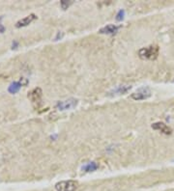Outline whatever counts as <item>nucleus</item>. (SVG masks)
<instances>
[{"instance_id": "obj_1", "label": "nucleus", "mask_w": 174, "mask_h": 191, "mask_svg": "<svg viewBox=\"0 0 174 191\" xmlns=\"http://www.w3.org/2000/svg\"><path fill=\"white\" fill-rule=\"evenodd\" d=\"M138 56L142 60H155L159 56V46L151 45L147 47H143L139 49Z\"/></svg>"}, {"instance_id": "obj_2", "label": "nucleus", "mask_w": 174, "mask_h": 191, "mask_svg": "<svg viewBox=\"0 0 174 191\" xmlns=\"http://www.w3.org/2000/svg\"><path fill=\"white\" fill-rule=\"evenodd\" d=\"M78 187V183L76 180H63L55 184L56 191H74Z\"/></svg>"}, {"instance_id": "obj_3", "label": "nucleus", "mask_w": 174, "mask_h": 191, "mask_svg": "<svg viewBox=\"0 0 174 191\" xmlns=\"http://www.w3.org/2000/svg\"><path fill=\"white\" fill-rule=\"evenodd\" d=\"M132 99L135 100H146L151 97V90L148 87H141L137 89L135 93L132 94Z\"/></svg>"}, {"instance_id": "obj_4", "label": "nucleus", "mask_w": 174, "mask_h": 191, "mask_svg": "<svg viewBox=\"0 0 174 191\" xmlns=\"http://www.w3.org/2000/svg\"><path fill=\"white\" fill-rule=\"evenodd\" d=\"M78 103V100L76 99H69L66 100H61L58 101L55 107L60 111H64V110H70L74 108Z\"/></svg>"}, {"instance_id": "obj_5", "label": "nucleus", "mask_w": 174, "mask_h": 191, "mask_svg": "<svg viewBox=\"0 0 174 191\" xmlns=\"http://www.w3.org/2000/svg\"><path fill=\"white\" fill-rule=\"evenodd\" d=\"M27 97L33 103H38V102L41 101L42 97H43V92L41 90V88H35V89L31 90L28 93Z\"/></svg>"}, {"instance_id": "obj_6", "label": "nucleus", "mask_w": 174, "mask_h": 191, "mask_svg": "<svg viewBox=\"0 0 174 191\" xmlns=\"http://www.w3.org/2000/svg\"><path fill=\"white\" fill-rule=\"evenodd\" d=\"M131 89H132L131 85H119V86H116L115 88H113L111 91H109L107 93V96L112 97L116 95H124Z\"/></svg>"}, {"instance_id": "obj_7", "label": "nucleus", "mask_w": 174, "mask_h": 191, "mask_svg": "<svg viewBox=\"0 0 174 191\" xmlns=\"http://www.w3.org/2000/svg\"><path fill=\"white\" fill-rule=\"evenodd\" d=\"M152 129H156V130H160L163 133H165L166 135L168 134H171L172 129H170L169 126H167L165 123H163V122H157V123H154L152 125Z\"/></svg>"}, {"instance_id": "obj_8", "label": "nucleus", "mask_w": 174, "mask_h": 191, "mask_svg": "<svg viewBox=\"0 0 174 191\" xmlns=\"http://www.w3.org/2000/svg\"><path fill=\"white\" fill-rule=\"evenodd\" d=\"M37 18V16L34 14H29V16L23 18L22 19H21V21H18L17 23H16V27L17 28H21V27H24V26H27L29 25L31 22H33L35 19Z\"/></svg>"}, {"instance_id": "obj_9", "label": "nucleus", "mask_w": 174, "mask_h": 191, "mask_svg": "<svg viewBox=\"0 0 174 191\" xmlns=\"http://www.w3.org/2000/svg\"><path fill=\"white\" fill-rule=\"evenodd\" d=\"M120 27L121 26L114 25V24H108V25L101 28L99 32L101 34H107V35H110V34H115L119 29H120Z\"/></svg>"}, {"instance_id": "obj_10", "label": "nucleus", "mask_w": 174, "mask_h": 191, "mask_svg": "<svg viewBox=\"0 0 174 191\" xmlns=\"http://www.w3.org/2000/svg\"><path fill=\"white\" fill-rule=\"evenodd\" d=\"M99 168V165L96 162H89L86 165H84L82 167V170H84L85 172H93V171H96Z\"/></svg>"}, {"instance_id": "obj_11", "label": "nucleus", "mask_w": 174, "mask_h": 191, "mask_svg": "<svg viewBox=\"0 0 174 191\" xmlns=\"http://www.w3.org/2000/svg\"><path fill=\"white\" fill-rule=\"evenodd\" d=\"M21 82H14L9 86L8 91L11 93V94H16V93L18 92V90L21 89Z\"/></svg>"}, {"instance_id": "obj_12", "label": "nucleus", "mask_w": 174, "mask_h": 191, "mask_svg": "<svg viewBox=\"0 0 174 191\" xmlns=\"http://www.w3.org/2000/svg\"><path fill=\"white\" fill-rule=\"evenodd\" d=\"M72 4H73V1H72V0H69V1H66V0H61V2H60L61 7H62V9H64V10L68 9L70 6H71Z\"/></svg>"}, {"instance_id": "obj_13", "label": "nucleus", "mask_w": 174, "mask_h": 191, "mask_svg": "<svg viewBox=\"0 0 174 191\" xmlns=\"http://www.w3.org/2000/svg\"><path fill=\"white\" fill-rule=\"evenodd\" d=\"M124 16H125V11H124V10H120L116 16V21H122L124 18Z\"/></svg>"}]
</instances>
